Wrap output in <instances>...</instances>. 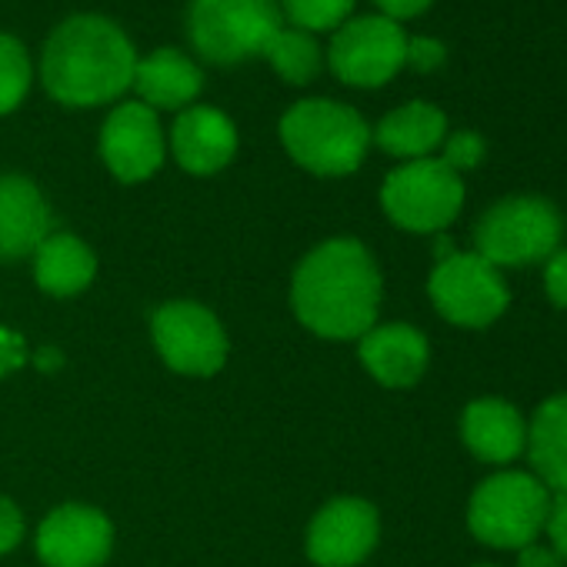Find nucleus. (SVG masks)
I'll use <instances>...</instances> for the list:
<instances>
[{
  "label": "nucleus",
  "instance_id": "20",
  "mask_svg": "<svg viewBox=\"0 0 567 567\" xmlns=\"http://www.w3.org/2000/svg\"><path fill=\"white\" fill-rule=\"evenodd\" d=\"M447 137V117L441 107L427 104V101H411L391 114L381 117V124L371 131V141L401 161H421L431 157V151H437Z\"/></svg>",
  "mask_w": 567,
  "mask_h": 567
},
{
  "label": "nucleus",
  "instance_id": "26",
  "mask_svg": "<svg viewBox=\"0 0 567 567\" xmlns=\"http://www.w3.org/2000/svg\"><path fill=\"white\" fill-rule=\"evenodd\" d=\"M31 364V344L21 331L0 324V381L14 378Z\"/></svg>",
  "mask_w": 567,
  "mask_h": 567
},
{
  "label": "nucleus",
  "instance_id": "23",
  "mask_svg": "<svg viewBox=\"0 0 567 567\" xmlns=\"http://www.w3.org/2000/svg\"><path fill=\"white\" fill-rule=\"evenodd\" d=\"M31 84H34V64L28 48L14 34L0 31V117L14 114L24 104Z\"/></svg>",
  "mask_w": 567,
  "mask_h": 567
},
{
  "label": "nucleus",
  "instance_id": "14",
  "mask_svg": "<svg viewBox=\"0 0 567 567\" xmlns=\"http://www.w3.org/2000/svg\"><path fill=\"white\" fill-rule=\"evenodd\" d=\"M240 137L237 124L210 104H194L177 114L167 151L174 154L177 167L194 177H214L237 157Z\"/></svg>",
  "mask_w": 567,
  "mask_h": 567
},
{
  "label": "nucleus",
  "instance_id": "6",
  "mask_svg": "<svg viewBox=\"0 0 567 567\" xmlns=\"http://www.w3.org/2000/svg\"><path fill=\"white\" fill-rule=\"evenodd\" d=\"M550 494L534 474L504 471L487 477L467 507V527L491 547H527L544 530Z\"/></svg>",
  "mask_w": 567,
  "mask_h": 567
},
{
  "label": "nucleus",
  "instance_id": "16",
  "mask_svg": "<svg viewBox=\"0 0 567 567\" xmlns=\"http://www.w3.org/2000/svg\"><path fill=\"white\" fill-rule=\"evenodd\" d=\"M358 358L378 384L414 388L427 371L431 348L417 328L404 321H391V324H374L364 338H358Z\"/></svg>",
  "mask_w": 567,
  "mask_h": 567
},
{
  "label": "nucleus",
  "instance_id": "21",
  "mask_svg": "<svg viewBox=\"0 0 567 567\" xmlns=\"http://www.w3.org/2000/svg\"><path fill=\"white\" fill-rule=\"evenodd\" d=\"M527 451L537 481L567 491V394L544 401L527 427Z\"/></svg>",
  "mask_w": 567,
  "mask_h": 567
},
{
  "label": "nucleus",
  "instance_id": "30",
  "mask_svg": "<svg viewBox=\"0 0 567 567\" xmlns=\"http://www.w3.org/2000/svg\"><path fill=\"white\" fill-rule=\"evenodd\" d=\"M544 288L547 298L560 308H567V250H554L544 267Z\"/></svg>",
  "mask_w": 567,
  "mask_h": 567
},
{
  "label": "nucleus",
  "instance_id": "5",
  "mask_svg": "<svg viewBox=\"0 0 567 567\" xmlns=\"http://www.w3.org/2000/svg\"><path fill=\"white\" fill-rule=\"evenodd\" d=\"M381 207L401 230L437 234L464 207V181L441 157L404 161L381 184Z\"/></svg>",
  "mask_w": 567,
  "mask_h": 567
},
{
  "label": "nucleus",
  "instance_id": "11",
  "mask_svg": "<svg viewBox=\"0 0 567 567\" xmlns=\"http://www.w3.org/2000/svg\"><path fill=\"white\" fill-rule=\"evenodd\" d=\"M101 161L121 184L151 181L167 157L161 114L141 101H121L101 124Z\"/></svg>",
  "mask_w": 567,
  "mask_h": 567
},
{
  "label": "nucleus",
  "instance_id": "4",
  "mask_svg": "<svg viewBox=\"0 0 567 567\" xmlns=\"http://www.w3.org/2000/svg\"><path fill=\"white\" fill-rule=\"evenodd\" d=\"M187 41L207 64H240L264 58L270 38L284 28L277 0H190Z\"/></svg>",
  "mask_w": 567,
  "mask_h": 567
},
{
  "label": "nucleus",
  "instance_id": "7",
  "mask_svg": "<svg viewBox=\"0 0 567 567\" xmlns=\"http://www.w3.org/2000/svg\"><path fill=\"white\" fill-rule=\"evenodd\" d=\"M560 234H564L560 214L547 200L507 197L477 220L474 254H481L494 267L534 264L557 250Z\"/></svg>",
  "mask_w": 567,
  "mask_h": 567
},
{
  "label": "nucleus",
  "instance_id": "10",
  "mask_svg": "<svg viewBox=\"0 0 567 567\" xmlns=\"http://www.w3.org/2000/svg\"><path fill=\"white\" fill-rule=\"evenodd\" d=\"M408 34L401 24L368 14L351 18L334 31L328 48V68L348 87H384L404 68Z\"/></svg>",
  "mask_w": 567,
  "mask_h": 567
},
{
  "label": "nucleus",
  "instance_id": "12",
  "mask_svg": "<svg viewBox=\"0 0 567 567\" xmlns=\"http://www.w3.org/2000/svg\"><path fill=\"white\" fill-rule=\"evenodd\" d=\"M34 547L44 567H104L114 550V524L101 507L68 501L44 514Z\"/></svg>",
  "mask_w": 567,
  "mask_h": 567
},
{
  "label": "nucleus",
  "instance_id": "22",
  "mask_svg": "<svg viewBox=\"0 0 567 567\" xmlns=\"http://www.w3.org/2000/svg\"><path fill=\"white\" fill-rule=\"evenodd\" d=\"M264 58L270 61V68L277 71L280 81H288L295 87H305V84L318 81L321 71H324V51H321L318 38L308 34V31L288 28V24H284L270 38Z\"/></svg>",
  "mask_w": 567,
  "mask_h": 567
},
{
  "label": "nucleus",
  "instance_id": "32",
  "mask_svg": "<svg viewBox=\"0 0 567 567\" xmlns=\"http://www.w3.org/2000/svg\"><path fill=\"white\" fill-rule=\"evenodd\" d=\"M517 567H564V560L550 550V547H540V544H527L520 547V557H517Z\"/></svg>",
  "mask_w": 567,
  "mask_h": 567
},
{
  "label": "nucleus",
  "instance_id": "13",
  "mask_svg": "<svg viewBox=\"0 0 567 567\" xmlns=\"http://www.w3.org/2000/svg\"><path fill=\"white\" fill-rule=\"evenodd\" d=\"M381 540L378 507L364 497H334L308 524L305 550L318 567H358Z\"/></svg>",
  "mask_w": 567,
  "mask_h": 567
},
{
  "label": "nucleus",
  "instance_id": "3",
  "mask_svg": "<svg viewBox=\"0 0 567 567\" xmlns=\"http://www.w3.org/2000/svg\"><path fill=\"white\" fill-rule=\"evenodd\" d=\"M280 144L288 157L318 177L354 174L371 151V124L348 104L308 97L284 111Z\"/></svg>",
  "mask_w": 567,
  "mask_h": 567
},
{
  "label": "nucleus",
  "instance_id": "29",
  "mask_svg": "<svg viewBox=\"0 0 567 567\" xmlns=\"http://www.w3.org/2000/svg\"><path fill=\"white\" fill-rule=\"evenodd\" d=\"M544 530L554 544V554L560 560H567V491H554L550 504H547V520Z\"/></svg>",
  "mask_w": 567,
  "mask_h": 567
},
{
  "label": "nucleus",
  "instance_id": "15",
  "mask_svg": "<svg viewBox=\"0 0 567 567\" xmlns=\"http://www.w3.org/2000/svg\"><path fill=\"white\" fill-rule=\"evenodd\" d=\"M54 230L44 190L24 174H0V260H24Z\"/></svg>",
  "mask_w": 567,
  "mask_h": 567
},
{
  "label": "nucleus",
  "instance_id": "27",
  "mask_svg": "<svg viewBox=\"0 0 567 567\" xmlns=\"http://www.w3.org/2000/svg\"><path fill=\"white\" fill-rule=\"evenodd\" d=\"M24 534H28V520H24V511L0 494V557L18 550L24 544Z\"/></svg>",
  "mask_w": 567,
  "mask_h": 567
},
{
  "label": "nucleus",
  "instance_id": "25",
  "mask_svg": "<svg viewBox=\"0 0 567 567\" xmlns=\"http://www.w3.org/2000/svg\"><path fill=\"white\" fill-rule=\"evenodd\" d=\"M484 137L481 134H474V131H457V134H451V137H444V164L454 171V174H461V171H474L481 161H484Z\"/></svg>",
  "mask_w": 567,
  "mask_h": 567
},
{
  "label": "nucleus",
  "instance_id": "17",
  "mask_svg": "<svg viewBox=\"0 0 567 567\" xmlns=\"http://www.w3.org/2000/svg\"><path fill=\"white\" fill-rule=\"evenodd\" d=\"M131 91L137 94L141 104L151 111H187L197 104L204 91V71L177 48H157L147 58H137L134 84Z\"/></svg>",
  "mask_w": 567,
  "mask_h": 567
},
{
  "label": "nucleus",
  "instance_id": "1",
  "mask_svg": "<svg viewBox=\"0 0 567 567\" xmlns=\"http://www.w3.org/2000/svg\"><path fill=\"white\" fill-rule=\"evenodd\" d=\"M291 311L324 341H358L381 315L384 277L358 237H331L311 247L291 274Z\"/></svg>",
  "mask_w": 567,
  "mask_h": 567
},
{
  "label": "nucleus",
  "instance_id": "9",
  "mask_svg": "<svg viewBox=\"0 0 567 567\" xmlns=\"http://www.w3.org/2000/svg\"><path fill=\"white\" fill-rule=\"evenodd\" d=\"M427 295L437 315L457 328H487L507 311V284L481 254L451 250L431 270Z\"/></svg>",
  "mask_w": 567,
  "mask_h": 567
},
{
  "label": "nucleus",
  "instance_id": "24",
  "mask_svg": "<svg viewBox=\"0 0 567 567\" xmlns=\"http://www.w3.org/2000/svg\"><path fill=\"white\" fill-rule=\"evenodd\" d=\"M280 18L288 28L308 31V34H324L338 31L351 21L358 0H277Z\"/></svg>",
  "mask_w": 567,
  "mask_h": 567
},
{
  "label": "nucleus",
  "instance_id": "8",
  "mask_svg": "<svg viewBox=\"0 0 567 567\" xmlns=\"http://www.w3.org/2000/svg\"><path fill=\"white\" fill-rule=\"evenodd\" d=\"M157 358L184 378H214L230 358L224 321L197 301H167L151 318Z\"/></svg>",
  "mask_w": 567,
  "mask_h": 567
},
{
  "label": "nucleus",
  "instance_id": "28",
  "mask_svg": "<svg viewBox=\"0 0 567 567\" xmlns=\"http://www.w3.org/2000/svg\"><path fill=\"white\" fill-rule=\"evenodd\" d=\"M444 61H447V51H444L441 41H434V38H408L404 64L414 68L417 74H431V71H437Z\"/></svg>",
  "mask_w": 567,
  "mask_h": 567
},
{
  "label": "nucleus",
  "instance_id": "19",
  "mask_svg": "<svg viewBox=\"0 0 567 567\" xmlns=\"http://www.w3.org/2000/svg\"><path fill=\"white\" fill-rule=\"evenodd\" d=\"M461 437L481 461L507 464L524 451L527 427L514 404L501 398H477L461 414Z\"/></svg>",
  "mask_w": 567,
  "mask_h": 567
},
{
  "label": "nucleus",
  "instance_id": "2",
  "mask_svg": "<svg viewBox=\"0 0 567 567\" xmlns=\"http://www.w3.org/2000/svg\"><path fill=\"white\" fill-rule=\"evenodd\" d=\"M137 71V48L104 14H71L44 41L41 81L64 107H104L121 101Z\"/></svg>",
  "mask_w": 567,
  "mask_h": 567
},
{
  "label": "nucleus",
  "instance_id": "31",
  "mask_svg": "<svg viewBox=\"0 0 567 567\" xmlns=\"http://www.w3.org/2000/svg\"><path fill=\"white\" fill-rule=\"evenodd\" d=\"M374 4H378L381 18H388V21L401 24V21L421 18V14L434 4V0H374Z\"/></svg>",
  "mask_w": 567,
  "mask_h": 567
},
{
  "label": "nucleus",
  "instance_id": "34",
  "mask_svg": "<svg viewBox=\"0 0 567 567\" xmlns=\"http://www.w3.org/2000/svg\"><path fill=\"white\" fill-rule=\"evenodd\" d=\"M477 567H491V564H477Z\"/></svg>",
  "mask_w": 567,
  "mask_h": 567
},
{
  "label": "nucleus",
  "instance_id": "33",
  "mask_svg": "<svg viewBox=\"0 0 567 567\" xmlns=\"http://www.w3.org/2000/svg\"><path fill=\"white\" fill-rule=\"evenodd\" d=\"M31 368L34 371H41V374H58L61 368H64V354H61V348H38V351H31Z\"/></svg>",
  "mask_w": 567,
  "mask_h": 567
},
{
  "label": "nucleus",
  "instance_id": "18",
  "mask_svg": "<svg viewBox=\"0 0 567 567\" xmlns=\"http://www.w3.org/2000/svg\"><path fill=\"white\" fill-rule=\"evenodd\" d=\"M34 284L51 298H78L97 277V254L71 230H51L31 254Z\"/></svg>",
  "mask_w": 567,
  "mask_h": 567
}]
</instances>
